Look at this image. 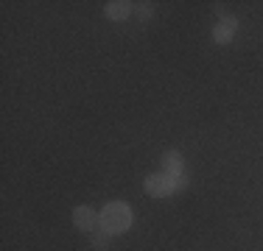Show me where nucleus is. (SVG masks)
<instances>
[{"label": "nucleus", "mask_w": 263, "mask_h": 251, "mask_svg": "<svg viewBox=\"0 0 263 251\" xmlns=\"http://www.w3.org/2000/svg\"><path fill=\"white\" fill-rule=\"evenodd\" d=\"M185 187H187V176L182 173V176H177V193H182Z\"/></svg>", "instance_id": "1a4fd4ad"}, {"label": "nucleus", "mask_w": 263, "mask_h": 251, "mask_svg": "<svg viewBox=\"0 0 263 251\" xmlns=\"http://www.w3.org/2000/svg\"><path fill=\"white\" fill-rule=\"evenodd\" d=\"M162 168H165V173L171 176H182L185 173V159L179 151H165L162 154Z\"/></svg>", "instance_id": "423d86ee"}, {"label": "nucleus", "mask_w": 263, "mask_h": 251, "mask_svg": "<svg viewBox=\"0 0 263 251\" xmlns=\"http://www.w3.org/2000/svg\"><path fill=\"white\" fill-rule=\"evenodd\" d=\"M143 187H146V193H148V196H154V198L174 196V193H177V176H171L165 171H162V173H152V176H146Z\"/></svg>", "instance_id": "f03ea898"}, {"label": "nucleus", "mask_w": 263, "mask_h": 251, "mask_svg": "<svg viewBox=\"0 0 263 251\" xmlns=\"http://www.w3.org/2000/svg\"><path fill=\"white\" fill-rule=\"evenodd\" d=\"M132 221H135V215H132V206L126 204V201H109V204L98 212V223H101V229L109 237L129 232Z\"/></svg>", "instance_id": "f257e3e1"}, {"label": "nucleus", "mask_w": 263, "mask_h": 251, "mask_svg": "<svg viewBox=\"0 0 263 251\" xmlns=\"http://www.w3.org/2000/svg\"><path fill=\"white\" fill-rule=\"evenodd\" d=\"M73 223H76V229H81V232H92L98 226V212L92 210V206H76L73 210Z\"/></svg>", "instance_id": "20e7f679"}, {"label": "nucleus", "mask_w": 263, "mask_h": 251, "mask_svg": "<svg viewBox=\"0 0 263 251\" xmlns=\"http://www.w3.org/2000/svg\"><path fill=\"white\" fill-rule=\"evenodd\" d=\"M104 11L109 20L121 23V20H129V14H135V3H129V0H109L104 6Z\"/></svg>", "instance_id": "39448f33"}, {"label": "nucleus", "mask_w": 263, "mask_h": 251, "mask_svg": "<svg viewBox=\"0 0 263 251\" xmlns=\"http://www.w3.org/2000/svg\"><path fill=\"white\" fill-rule=\"evenodd\" d=\"M106 237H109V235H106V232L101 229V232H96V235H92V240H96V246H104V243H106Z\"/></svg>", "instance_id": "6e6552de"}, {"label": "nucleus", "mask_w": 263, "mask_h": 251, "mask_svg": "<svg viewBox=\"0 0 263 251\" xmlns=\"http://www.w3.org/2000/svg\"><path fill=\"white\" fill-rule=\"evenodd\" d=\"M235 31H238V20L233 14H224L221 20L216 23V28H213V39H216L218 45H227V42H233Z\"/></svg>", "instance_id": "7ed1b4c3"}, {"label": "nucleus", "mask_w": 263, "mask_h": 251, "mask_svg": "<svg viewBox=\"0 0 263 251\" xmlns=\"http://www.w3.org/2000/svg\"><path fill=\"white\" fill-rule=\"evenodd\" d=\"M135 14L140 17V20H148V17L154 14V6L152 3H135Z\"/></svg>", "instance_id": "0eeeda50"}]
</instances>
